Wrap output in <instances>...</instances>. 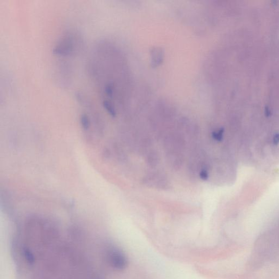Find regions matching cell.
I'll return each mask as SVG.
<instances>
[{"instance_id":"7a4b0ae2","label":"cell","mask_w":279,"mask_h":279,"mask_svg":"<svg viewBox=\"0 0 279 279\" xmlns=\"http://www.w3.org/2000/svg\"><path fill=\"white\" fill-rule=\"evenodd\" d=\"M106 259L110 265L117 270H124L128 264L125 254L116 248L111 247L106 252Z\"/></svg>"},{"instance_id":"6da1fadb","label":"cell","mask_w":279,"mask_h":279,"mask_svg":"<svg viewBox=\"0 0 279 279\" xmlns=\"http://www.w3.org/2000/svg\"><path fill=\"white\" fill-rule=\"evenodd\" d=\"M83 41L77 32H65L53 48V54L57 57H68L75 56L81 49Z\"/></svg>"},{"instance_id":"5b68a950","label":"cell","mask_w":279,"mask_h":279,"mask_svg":"<svg viewBox=\"0 0 279 279\" xmlns=\"http://www.w3.org/2000/svg\"><path fill=\"white\" fill-rule=\"evenodd\" d=\"M273 143L274 145L279 144V133L275 134L273 137Z\"/></svg>"},{"instance_id":"3957f363","label":"cell","mask_w":279,"mask_h":279,"mask_svg":"<svg viewBox=\"0 0 279 279\" xmlns=\"http://www.w3.org/2000/svg\"><path fill=\"white\" fill-rule=\"evenodd\" d=\"M224 130L223 129H219L212 133V137L218 142H221L223 141L224 137Z\"/></svg>"},{"instance_id":"277c9868","label":"cell","mask_w":279,"mask_h":279,"mask_svg":"<svg viewBox=\"0 0 279 279\" xmlns=\"http://www.w3.org/2000/svg\"><path fill=\"white\" fill-rule=\"evenodd\" d=\"M209 177L208 172L206 168L202 169L200 172V177L203 180H206Z\"/></svg>"}]
</instances>
